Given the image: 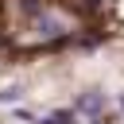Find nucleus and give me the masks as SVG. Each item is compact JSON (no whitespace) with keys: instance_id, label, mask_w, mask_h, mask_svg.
<instances>
[{"instance_id":"3","label":"nucleus","mask_w":124,"mask_h":124,"mask_svg":"<svg viewBox=\"0 0 124 124\" xmlns=\"http://www.w3.org/2000/svg\"><path fill=\"white\" fill-rule=\"evenodd\" d=\"M120 105H124V101H120Z\"/></svg>"},{"instance_id":"1","label":"nucleus","mask_w":124,"mask_h":124,"mask_svg":"<svg viewBox=\"0 0 124 124\" xmlns=\"http://www.w3.org/2000/svg\"><path fill=\"white\" fill-rule=\"evenodd\" d=\"M101 108H105L101 93H81V101H78V112H85L89 120H97V116H101Z\"/></svg>"},{"instance_id":"2","label":"nucleus","mask_w":124,"mask_h":124,"mask_svg":"<svg viewBox=\"0 0 124 124\" xmlns=\"http://www.w3.org/2000/svg\"><path fill=\"white\" fill-rule=\"evenodd\" d=\"M43 124H78V112H74V108H62V112L43 116Z\"/></svg>"}]
</instances>
